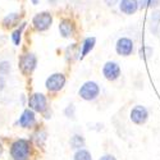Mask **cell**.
<instances>
[{"mask_svg": "<svg viewBox=\"0 0 160 160\" xmlns=\"http://www.w3.org/2000/svg\"><path fill=\"white\" fill-rule=\"evenodd\" d=\"M31 155V143L28 140H16L10 146V156L13 160H28Z\"/></svg>", "mask_w": 160, "mask_h": 160, "instance_id": "6da1fadb", "label": "cell"}, {"mask_svg": "<svg viewBox=\"0 0 160 160\" xmlns=\"http://www.w3.org/2000/svg\"><path fill=\"white\" fill-rule=\"evenodd\" d=\"M78 95L85 101H92L100 95V86L95 81H87L78 90Z\"/></svg>", "mask_w": 160, "mask_h": 160, "instance_id": "7a4b0ae2", "label": "cell"}, {"mask_svg": "<svg viewBox=\"0 0 160 160\" xmlns=\"http://www.w3.org/2000/svg\"><path fill=\"white\" fill-rule=\"evenodd\" d=\"M52 23V16L49 12H41L32 18V26L33 28L38 32H44L50 28V26Z\"/></svg>", "mask_w": 160, "mask_h": 160, "instance_id": "3957f363", "label": "cell"}, {"mask_svg": "<svg viewBox=\"0 0 160 160\" xmlns=\"http://www.w3.org/2000/svg\"><path fill=\"white\" fill-rule=\"evenodd\" d=\"M28 106H30V109H32L33 112L45 113V110H48V100H46V96L44 94L36 92V94H33L28 99Z\"/></svg>", "mask_w": 160, "mask_h": 160, "instance_id": "277c9868", "label": "cell"}, {"mask_svg": "<svg viewBox=\"0 0 160 160\" xmlns=\"http://www.w3.org/2000/svg\"><path fill=\"white\" fill-rule=\"evenodd\" d=\"M129 118L135 124L142 126V124H145L146 122H148V119H149V110L142 105H136V106L132 108Z\"/></svg>", "mask_w": 160, "mask_h": 160, "instance_id": "5b68a950", "label": "cell"}, {"mask_svg": "<svg viewBox=\"0 0 160 160\" xmlns=\"http://www.w3.org/2000/svg\"><path fill=\"white\" fill-rule=\"evenodd\" d=\"M65 85V76L63 73H54L50 77H48L45 86L50 92H58L60 91Z\"/></svg>", "mask_w": 160, "mask_h": 160, "instance_id": "8992f818", "label": "cell"}, {"mask_svg": "<svg viewBox=\"0 0 160 160\" xmlns=\"http://www.w3.org/2000/svg\"><path fill=\"white\" fill-rule=\"evenodd\" d=\"M133 49H135V44L128 37H121L115 44V51L121 57H129L133 52Z\"/></svg>", "mask_w": 160, "mask_h": 160, "instance_id": "52a82bcc", "label": "cell"}, {"mask_svg": "<svg viewBox=\"0 0 160 160\" xmlns=\"http://www.w3.org/2000/svg\"><path fill=\"white\" fill-rule=\"evenodd\" d=\"M37 65V58L32 52H28V54H24L21 60H19V68L22 71L23 74H30L35 71Z\"/></svg>", "mask_w": 160, "mask_h": 160, "instance_id": "ba28073f", "label": "cell"}, {"mask_svg": "<svg viewBox=\"0 0 160 160\" xmlns=\"http://www.w3.org/2000/svg\"><path fill=\"white\" fill-rule=\"evenodd\" d=\"M121 67L115 62H106L102 67V74L108 81H117L121 77Z\"/></svg>", "mask_w": 160, "mask_h": 160, "instance_id": "9c48e42d", "label": "cell"}, {"mask_svg": "<svg viewBox=\"0 0 160 160\" xmlns=\"http://www.w3.org/2000/svg\"><path fill=\"white\" fill-rule=\"evenodd\" d=\"M36 123V117H35V112L32 109H24L23 113L21 114L19 119H18V124L22 128H31L33 124Z\"/></svg>", "mask_w": 160, "mask_h": 160, "instance_id": "30bf717a", "label": "cell"}, {"mask_svg": "<svg viewBox=\"0 0 160 160\" xmlns=\"http://www.w3.org/2000/svg\"><path fill=\"white\" fill-rule=\"evenodd\" d=\"M119 9L127 16H132L140 9V0H121Z\"/></svg>", "mask_w": 160, "mask_h": 160, "instance_id": "8fae6325", "label": "cell"}, {"mask_svg": "<svg viewBox=\"0 0 160 160\" xmlns=\"http://www.w3.org/2000/svg\"><path fill=\"white\" fill-rule=\"evenodd\" d=\"M59 32H60V36L64 37V38H69L74 35L76 32V27H74V23L71 21V19H62L59 22Z\"/></svg>", "mask_w": 160, "mask_h": 160, "instance_id": "7c38bea8", "label": "cell"}, {"mask_svg": "<svg viewBox=\"0 0 160 160\" xmlns=\"http://www.w3.org/2000/svg\"><path fill=\"white\" fill-rule=\"evenodd\" d=\"M149 30L155 36L160 33V10H154L151 13L149 18Z\"/></svg>", "mask_w": 160, "mask_h": 160, "instance_id": "4fadbf2b", "label": "cell"}, {"mask_svg": "<svg viewBox=\"0 0 160 160\" xmlns=\"http://www.w3.org/2000/svg\"><path fill=\"white\" fill-rule=\"evenodd\" d=\"M96 44V38L95 37H87L83 40V42L81 45V50H79V59H83L88 52L95 48Z\"/></svg>", "mask_w": 160, "mask_h": 160, "instance_id": "5bb4252c", "label": "cell"}, {"mask_svg": "<svg viewBox=\"0 0 160 160\" xmlns=\"http://www.w3.org/2000/svg\"><path fill=\"white\" fill-rule=\"evenodd\" d=\"M69 143H71V148L73 150H79L85 146V138L81 135H74V136H72Z\"/></svg>", "mask_w": 160, "mask_h": 160, "instance_id": "9a60e30c", "label": "cell"}, {"mask_svg": "<svg viewBox=\"0 0 160 160\" xmlns=\"http://www.w3.org/2000/svg\"><path fill=\"white\" fill-rule=\"evenodd\" d=\"M18 21H19V14L18 13H10V14H8L3 19V24L5 26V27H13V26H17Z\"/></svg>", "mask_w": 160, "mask_h": 160, "instance_id": "2e32d148", "label": "cell"}, {"mask_svg": "<svg viewBox=\"0 0 160 160\" xmlns=\"http://www.w3.org/2000/svg\"><path fill=\"white\" fill-rule=\"evenodd\" d=\"M74 160H92L91 152L86 149H79L74 152Z\"/></svg>", "mask_w": 160, "mask_h": 160, "instance_id": "e0dca14e", "label": "cell"}, {"mask_svg": "<svg viewBox=\"0 0 160 160\" xmlns=\"http://www.w3.org/2000/svg\"><path fill=\"white\" fill-rule=\"evenodd\" d=\"M24 26H26V23H23V24L21 26V28H17L14 32L12 33V41H13V44H14L16 46H19V44H21L22 31H23V28H24Z\"/></svg>", "mask_w": 160, "mask_h": 160, "instance_id": "ac0fdd59", "label": "cell"}, {"mask_svg": "<svg viewBox=\"0 0 160 160\" xmlns=\"http://www.w3.org/2000/svg\"><path fill=\"white\" fill-rule=\"evenodd\" d=\"M160 5V0H140V9L156 8Z\"/></svg>", "mask_w": 160, "mask_h": 160, "instance_id": "d6986e66", "label": "cell"}, {"mask_svg": "<svg viewBox=\"0 0 160 160\" xmlns=\"http://www.w3.org/2000/svg\"><path fill=\"white\" fill-rule=\"evenodd\" d=\"M12 71V65L8 60H2L0 62V76H7Z\"/></svg>", "mask_w": 160, "mask_h": 160, "instance_id": "ffe728a7", "label": "cell"}, {"mask_svg": "<svg viewBox=\"0 0 160 160\" xmlns=\"http://www.w3.org/2000/svg\"><path fill=\"white\" fill-rule=\"evenodd\" d=\"M151 55H152V49L150 46H145L143 49H141V58L148 59Z\"/></svg>", "mask_w": 160, "mask_h": 160, "instance_id": "44dd1931", "label": "cell"}, {"mask_svg": "<svg viewBox=\"0 0 160 160\" xmlns=\"http://www.w3.org/2000/svg\"><path fill=\"white\" fill-rule=\"evenodd\" d=\"M64 113H65V115L68 117V118H72V119H74V105H68V108H67L65 110H64Z\"/></svg>", "mask_w": 160, "mask_h": 160, "instance_id": "7402d4cb", "label": "cell"}, {"mask_svg": "<svg viewBox=\"0 0 160 160\" xmlns=\"http://www.w3.org/2000/svg\"><path fill=\"white\" fill-rule=\"evenodd\" d=\"M7 86V81H5V77L4 76H0V91H3Z\"/></svg>", "mask_w": 160, "mask_h": 160, "instance_id": "603a6c76", "label": "cell"}, {"mask_svg": "<svg viewBox=\"0 0 160 160\" xmlns=\"http://www.w3.org/2000/svg\"><path fill=\"white\" fill-rule=\"evenodd\" d=\"M99 160H117V159H115V156H113V155H110V154H105V155H102Z\"/></svg>", "mask_w": 160, "mask_h": 160, "instance_id": "cb8c5ba5", "label": "cell"}, {"mask_svg": "<svg viewBox=\"0 0 160 160\" xmlns=\"http://www.w3.org/2000/svg\"><path fill=\"white\" fill-rule=\"evenodd\" d=\"M105 4L106 5H109V7H114L115 4H118V2H121V0H104Z\"/></svg>", "mask_w": 160, "mask_h": 160, "instance_id": "d4e9b609", "label": "cell"}, {"mask_svg": "<svg viewBox=\"0 0 160 160\" xmlns=\"http://www.w3.org/2000/svg\"><path fill=\"white\" fill-rule=\"evenodd\" d=\"M31 2H32L33 5H37V4H38V0H31Z\"/></svg>", "mask_w": 160, "mask_h": 160, "instance_id": "484cf974", "label": "cell"}, {"mask_svg": "<svg viewBox=\"0 0 160 160\" xmlns=\"http://www.w3.org/2000/svg\"><path fill=\"white\" fill-rule=\"evenodd\" d=\"M3 155V146H2V143H0V156Z\"/></svg>", "mask_w": 160, "mask_h": 160, "instance_id": "4316f807", "label": "cell"}, {"mask_svg": "<svg viewBox=\"0 0 160 160\" xmlns=\"http://www.w3.org/2000/svg\"><path fill=\"white\" fill-rule=\"evenodd\" d=\"M48 2H49L50 4H55V3H57V0H48Z\"/></svg>", "mask_w": 160, "mask_h": 160, "instance_id": "83f0119b", "label": "cell"}]
</instances>
